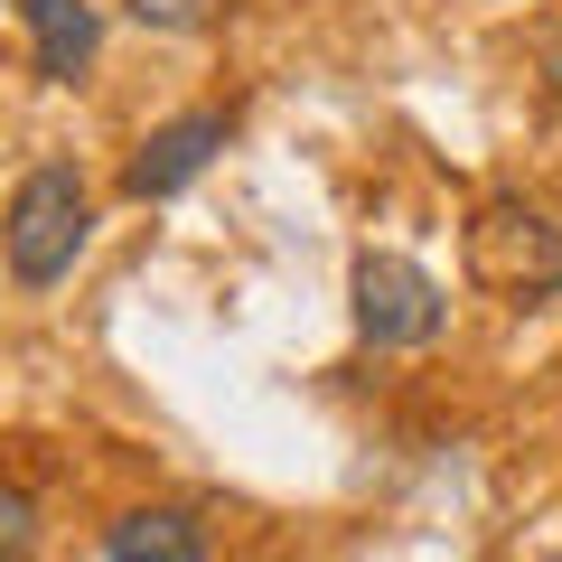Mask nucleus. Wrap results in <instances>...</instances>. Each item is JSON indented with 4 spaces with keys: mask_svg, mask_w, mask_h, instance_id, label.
<instances>
[{
    "mask_svg": "<svg viewBox=\"0 0 562 562\" xmlns=\"http://www.w3.org/2000/svg\"><path fill=\"white\" fill-rule=\"evenodd\" d=\"M122 10H132L140 29H198L206 10H216V0H122Z\"/></svg>",
    "mask_w": 562,
    "mask_h": 562,
    "instance_id": "6e6552de",
    "label": "nucleus"
},
{
    "mask_svg": "<svg viewBox=\"0 0 562 562\" xmlns=\"http://www.w3.org/2000/svg\"><path fill=\"white\" fill-rule=\"evenodd\" d=\"M469 281L497 301H553L562 291V225L525 198H487L469 216Z\"/></svg>",
    "mask_w": 562,
    "mask_h": 562,
    "instance_id": "f03ea898",
    "label": "nucleus"
},
{
    "mask_svg": "<svg viewBox=\"0 0 562 562\" xmlns=\"http://www.w3.org/2000/svg\"><path fill=\"white\" fill-rule=\"evenodd\" d=\"M357 338L375 347V357H403V347H431L450 328V291L431 272H422L413 254H366L357 262Z\"/></svg>",
    "mask_w": 562,
    "mask_h": 562,
    "instance_id": "7ed1b4c3",
    "label": "nucleus"
},
{
    "mask_svg": "<svg viewBox=\"0 0 562 562\" xmlns=\"http://www.w3.org/2000/svg\"><path fill=\"white\" fill-rule=\"evenodd\" d=\"M225 140H235V122L206 113V103H198V113H169L160 132H140V150H132V169H122V188H132V198H179V188L225 150Z\"/></svg>",
    "mask_w": 562,
    "mask_h": 562,
    "instance_id": "20e7f679",
    "label": "nucleus"
},
{
    "mask_svg": "<svg viewBox=\"0 0 562 562\" xmlns=\"http://www.w3.org/2000/svg\"><path fill=\"white\" fill-rule=\"evenodd\" d=\"M535 76H543V103L562 113V20L543 29V57H535Z\"/></svg>",
    "mask_w": 562,
    "mask_h": 562,
    "instance_id": "1a4fd4ad",
    "label": "nucleus"
},
{
    "mask_svg": "<svg viewBox=\"0 0 562 562\" xmlns=\"http://www.w3.org/2000/svg\"><path fill=\"white\" fill-rule=\"evenodd\" d=\"M103 553L113 562H206V525L188 506H132V516L103 525Z\"/></svg>",
    "mask_w": 562,
    "mask_h": 562,
    "instance_id": "423d86ee",
    "label": "nucleus"
},
{
    "mask_svg": "<svg viewBox=\"0 0 562 562\" xmlns=\"http://www.w3.org/2000/svg\"><path fill=\"white\" fill-rule=\"evenodd\" d=\"M94 244V198L66 160H38L20 188H10V216H0V254H10V281L20 291H57L66 272Z\"/></svg>",
    "mask_w": 562,
    "mask_h": 562,
    "instance_id": "f257e3e1",
    "label": "nucleus"
},
{
    "mask_svg": "<svg viewBox=\"0 0 562 562\" xmlns=\"http://www.w3.org/2000/svg\"><path fill=\"white\" fill-rule=\"evenodd\" d=\"M20 20H29V47H38L47 85H76L85 66H94V47H103V10L94 0H20Z\"/></svg>",
    "mask_w": 562,
    "mask_h": 562,
    "instance_id": "39448f33",
    "label": "nucleus"
},
{
    "mask_svg": "<svg viewBox=\"0 0 562 562\" xmlns=\"http://www.w3.org/2000/svg\"><path fill=\"white\" fill-rule=\"evenodd\" d=\"M29 553H38V497L0 487V562H29Z\"/></svg>",
    "mask_w": 562,
    "mask_h": 562,
    "instance_id": "0eeeda50",
    "label": "nucleus"
}]
</instances>
